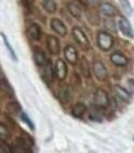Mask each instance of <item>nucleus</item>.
<instances>
[{"label":"nucleus","mask_w":134,"mask_h":153,"mask_svg":"<svg viewBox=\"0 0 134 153\" xmlns=\"http://www.w3.org/2000/svg\"><path fill=\"white\" fill-rule=\"evenodd\" d=\"M97 45L103 51H109L114 45V38L110 33L100 31L97 34Z\"/></svg>","instance_id":"f257e3e1"},{"label":"nucleus","mask_w":134,"mask_h":153,"mask_svg":"<svg viewBox=\"0 0 134 153\" xmlns=\"http://www.w3.org/2000/svg\"><path fill=\"white\" fill-rule=\"evenodd\" d=\"M94 103L96 106L100 108H106L110 105V99L106 94V91H103L102 88H98L95 93V98H94Z\"/></svg>","instance_id":"f03ea898"},{"label":"nucleus","mask_w":134,"mask_h":153,"mask_svg":"<svg viewBox=\"0 0 134 153\" xmlns=\"http://www.w3.org/2000/svg\"><path fill=\"white\" fill-rule=\"evenodd\" d=\"M72 35H74V38L76 39V42L79 44L81 47L83 48H89V38L86 37L85 33L82 31L81 29L78 28V27H74L72 29Z\"/></svg>","instance_id":"7ed1b4c3"},{"label":"nucleus","mask_w":134,"mask_h":153,"mask_svg":"<svg viewBox=\"0 0 134 153\" xmlns=\"http://www.w3.org/2000/svg\"><path fill=\"white\" fill-rule=\"evenodd\" d=\"M93 70L95 74L96 78L98 80H105L108 76V70L105 68V66L103 65L102 62L100 61H95L93 64Z\"/></svg>","instance_id":"20e7f679"},{"label":"nucleus","mask_w":134,"mask_h":153,"mask_svg":"<svg viewBox=\"0 0 134 153\" xmlns=\"http://www.w3.org/2000/svg\"><path fill=\"white\" fill-rule=\"evenodd\" d=\"M46 44H47V48L49 52H51L52 54H59L61 50L60 42L55 36L53 35H48L46 38Z\"/></svg>","instance_id":"39448f33"},{"label":"nucleus","mask_w":134,"mask_h":153,"mask_svg":"<svg viewBox=\"0 0 134 153\" xmlns=\"http://www.w3.org/2000/svg\"><path fill=\"white\" fill-rule=\"evenodd\" d=\"M42 76H43L44 81L47 84H50L54 79V68H53L52 64L50 62H47L44 65V70L42 72Z\"/></svg>","instance_id":"423d86ee"},{"label":"nucleus","mask_w":134,"mask_h":153,"mask_svg":"<svg viewBox=\"0 0 134 153\" xmlns=\"http://www.w3.org/2000/svg\"><path fill=\"white\" fill-rule=\"evenodd\" d=\"M64 55L66 61H68V63H70L71 65H74L77 63V61H78V51L71 45H67L65 47Z\"/></svg>","instance_id":"0eeeda50"},{"label":"nucleus","mask_w":134,"mask_h":153,"mask_svg":"<svg viewBox=\"0 0 134 153\" xmlns=\"http://www.w3.org/2000/svg\"><path fill=\"white\" fill-rule=\"evenodd\" d=\"M67 65L66 63L63 60H57L55 63V68H54V72L55 76L59 80H64L67 76Z\"/></svg>","instance_id":"6e6552de"},{"label":"nucleus","mask_w":134,"mask_h":153,"mask_svg":"<svg viewBox=\"0 0 134 153\" xmlns=\"http://www.w3.org/2000/svg\"><path fill=\"white\" fill-rule=\"evenodd\" d=\"M119 29H120V31L122 32V34H124L127 37L133 38V36H134L133 29H132L129 20H128L126 17H121V18L119 19Z\"/></svg>","instance_id":"1a4fd4ad"},{"label":"nucleus","mask_w":134,"mask_h":153,"mask_svg":"<svg viewBox=\"0 0 134 153\" xmlns=\"http://www.w3.org/2000/svg\"><path fill=\"white\" fill-rule=\"evenodd\" d=\"M59 99L62 103H69L71 99V88L68 85H62L59 91Z\"/></svg>","instance_id":"9d476101"},{"label":"nucleus","mask_w":134,"mask_h":153,"mask_svg":"<svg viewBox=\"0 0 134 153\" xmlns=\"http://www.w3.org/2000/svg\"><path fill=\"white\" fill-rule=\"evenodd\" d=\"M99 10H100V12L102 13L103 15H105V16H108V17H113V16H115V15H117V13H118L117 9L109 2L100 3Z\"/></svg>","instance_id":"9b49d317"},{"label":"nucleus","mask_w":134,"mask_h":153,"mask_svg":"<svg viewBox=\"0 0 134 153\" xmlns=\"http://www.w3.org/2000/svg\"><path fill=\"white\" fill-rule=\"evenodd\" d=\"M67 10L69 11V13L72 15L74 17L76 18H80L82 14V5L79 4V3L77 2L76 0L74 1H69V2H67Z\"/></svg>","instance_id":"f8f14e48"},{"label":"nucleus","mask_w":134,"mask_h":153,"mask_svg":"<svg viewBox=\"0 0 134 153\" xmlns=\"http://www.w3.org/2000/svg\"><path fill=\"white\" fill-rule=\"evenodd\" d=\"M51 27L54 30V32H57V34H60L62 36H65L67 34V28L64 25V22L62 20L57 18H53L51 20Z\"/></svg>","instance_id":"ddd939ff"},{"label":"nucleus","mask_w":134,"mask_h":153,"mask_svg":"<svg viewBox=\"0 0 134 153\" xmlns=\"http://www.w3.org/2000/svg\"><path fill=\"white\" fill-rule=\"evenodd\" d=\"M17 143L19 146L24 147L25 149H27L28 151H30V147L34 146V140L29 134L27 133H22V135L17 139Z\"/></svg>","instance_id":"4468645a"},{"label":"nucleus","mask_w":134,"mask_h":153,"mask_svg":"<svg viewBox=\"0 0 134 153\" xmlns=\"http://www.w3.org/2000/svg\"><path fill=\"white\" fill-rule=\"evenodd\" d=\"M111 62L116 66H126L128 64V59L124 54L120 52H114L111 55Z\"/></svg>","instance_id":"2eb2a0df"},{"label":"nucleus","mask_w":134,"mask_h":153,"mask_svg":"<svg viewBox=\"0 0 134 153\" xmlns=\"http://www.w3.org/2000/svg\"><path fill=\"white\" fill-rule=\"evenodd\" d=\"M33 60L37 66H44L48 62L47 57L42 49H34L33 50Z\"/></svg>","instance_id":"dca6fc26"},{"label":"nucleus","mask_w":134,"mask_h":153,"mask_svg":"<svg viewBox=\"0 0 134 153\" xmlns=\"http://www.w3.org/2000/svg\"><path fill=\"white\" fill-rule=\"evenodd\" d=\"M28 35L29 37L33 39V41H39V38L42 36V31H41V28L38 25H31V26L29 27L28 29Z\"/></svg>","instance_id":"f3484780"},{"label":"nucleus","mask_w":134,"mask_h":153,"mask_svg":"<svg viewBox=\"0 0 134 153\" xmlns=\"http://www.w3.org/2000/svg\"><path fill=\"white\" fill-rule=\"evenodd\" d=\"M113 91H114V93L116 94L122 101L128 102V101L130 100V98H131V95H130L129 91H127L124 88H122L120 85H114L113 86Z\"/></svg>","instance_id":"a211bd4d"},{"label":"nucleus","mask_w":134,"mask_h":153,"mask_svg":"<svg viewBox=\"0 0 134 153\" xmlns=\"http://www.w3.org/2000/svg\"><path fill=\"white\" fill-rule=\"evenodd\" d=\"M80 69L81 72L85 78H89L91 76V69H89V61L86 60L85 57H81V62H80Z\"/></svg>","instance_id":"6ab92c4d"},{"label":"nucleus","mask_w":134,"mask_h":153,"mask_svg":"<svg viewBox=\"0 0 134 153\" xmlns=\"http://www.w3.org/2000/svg\"><path fill=\"white\" fill-rule=\"evenodd\" d=\"M0 91L7 96L14 95V91H13L12 86L10 85V83L5 79H3L2 81H0Z\"/></svg>","instance_id":"aec40b11"},{"label":"nucleus","mask_w":134,"mask_h":153,"mask_svg":"<svg viewBox=\"0 0 134 153\" xmlns=\"http://www.w3.org/2000/svg\"><path fill=\"white\" fill-rule=\"evenodd\" d=\"M86 112V106L85 104H83V103H77L76 105H74V108H72V115H74V117H82L84 115V113Z\"/></svg>","instance_id":"412c9836"},{"label":"nucleus","mask_w":134,"mask_h":153,"mask_svg":"<svg viewBox=\"0 0 134 153\" xmlns=\"http://www.w3.org/2000/svg\"><path fill=\"white\" fill-rule=\"evenodd\" d=\"M86 17H87V20H89L92 25L97 26V25L100 24V16H99L98 13L95 12V11H87V12H86Z\"/></svg>","instance_id":"4be33fe9"},{"label":"nucleus","mask_w":134,"mask_h":153,"mask_svg":"<svg viewBox=\"0 0 134 153\" xmlns=\"http://www.w3.org/2000/svg\"><path fill=\"white\" fill-rule=\"evenodd\" d=\"M43 5L46 11H48L49 13H54L57 11V4L52 0H46L45 2L43 3Z\"/></svg>","instance_id":"5701e85b"},{"label":"nucleus","mask_w":134,"mask_h":153,"mask_svg":"<svg viewBox=\"0 0 134 153\" xmlns=\"http://www.w3.org/2000/svg\"><path fill=\"white\" fill-rule=\"evenodd\" d=\"M7 110L12 114H20V112H22V108L17 102H10L7 105Z\"/></svg>","instance_id":"b1692460"},{"label":"nucleus","mask_w":134,"mask_h":153,"mask_svg":"<svg viewBox=\"0 0 134 153\" xmlns=\"http://www.w3.org/2000/svg\"><path fill=\"white\" fill-rule=\"evenodd\" d=\"M104 27L109 31L116 32V22L113 18H105L104 19Z\"/></svg>","instance_id":"393cba45"},{"label":"nucleus","mask_w":134,"mask_h":153,"mask_svg":"<svg viewBox=\"0 0 134 153\" xmlns=\"http://www.w3.org/2000/svg\"><path fill=\"white\" fill-rule=\"evenodd\" d=\"M1 36H2L3 41H4L5 46H7V49H9V52H10V54H11V56L13 57V60H14V61H17V56H16V55H15V52H14V50H13V48L11 47V46H10L9 41H7V36H5L3 33H1Z\"/></svg>","instance_id":"a878e982"},{"label":"nucleus","mask_w":134,"mask_h":153,"mask_svg":"<svg viewBox=\"0 0 134 153\" xmlns=\"http://www.w3.org/2000/svg\"><path fill=\"white\" fill-rule=\"evenodd\" d=\"M89 117L91 120H93V121H101L102 120V116H101L100 114H99V112H97V111H92L91 113H89Z\"/></svg>","instance_id":"bb28decb"},{"label":"nucleus","mask_w":134,"mask_h":153,"mask_svg":"<svg viewBox=\"0 0 134 153\" xmlns=\"http://www.w3.org/2000/svg\"><path fill=\"white\" fill-rule=\"evenodd\" d=\"M20 118H22V120H24L25 122H26L27 124H28L29 127L31 128L32 130L34 129V124L32 123V121H31V119H30V118L28 117V116H27V114L25 112H20Z\"/></svg>","instance_id":"cd10ccee"},{"label":"nucleus","mask_w":134,"mask_h":153,"mask_svg":"<svg viewBox=\"0 0 134 153\" xmlns=\"http://www.w3.org/2000/svg\"><path fill=\"white\" fill-rule=\"evenodd\" d=\"M0 152H5V153L12 152V149L7 146L5 141L1 140V139H0Z\"/></svg>","instance_id":"c85d7f7f"},{"label":"nucleus","mask_w":134,"mask_h":153,"mask_svg":"<svg viewBox=\"0 0 134 153\" xmlns=\"http://www.w3.org/2000/svg\"><path fill=\"white\" fill-rule=\"evenodd\" d=\"M10 135V132L7 128L3 123H0V136L1 137H7Z\"/></svg>","instance_id":"c756f323"},{"label":"nucleus","mask_w":134,"mask_h":153,"mask_svg":"<svg viewBox=\"0 0 134 153\" xmlns=\"http://www.w3.org/2000/svg\"><path fill=\"white\" fill-rule=\"evenodd\" d=\"M121 5L124 9H126V11H127L128 13L132 12V7H131V5L129 4V1H128V0H124V1L121 0Z\"/></svg>","instance_id":"7c9ffc66"},{"label":"nucleus","mask_w":134,"mask_h":153,"mask_svg":"<svg viewBox=\"0 0 134 153\" xmlns=\"http://www.w3.org/2000/svg\"><path fill=\"white\" fill-rule=\"evenodd\" d=\"M32 1H33V0H22V2H24L25 4L29 5V7H30V4L32 3Z\"/></svg>","instance_id":"2f4dec72"},{"label":"nucleus","mask_w":134,"mask_h":153,"mask_svg":"<svg viewBox=\"0 0 134 153\" xmlns=\"http://www.w3.org/2000/svg\"><path fill=\"white\" fill-rule=\"evenodd\" d=\"M3 79H4V76L2 74V72L0 71V81H2Z\"/></svg>","instance_id":"473e14b6"},{"label":"nucleus","mask_w":134,"mask_h":153,"mask_svg":"<svg viewBox=\"0 0 134 153\" xmlns=\"http://www.w3.org/2000/svg\"><path fill=\"white\" fill-rule=\"evenodd\" d=\"M133 139H134V137H133Z\"/></svg>","instance_id":"72a5a7b5"}]
</instances>
